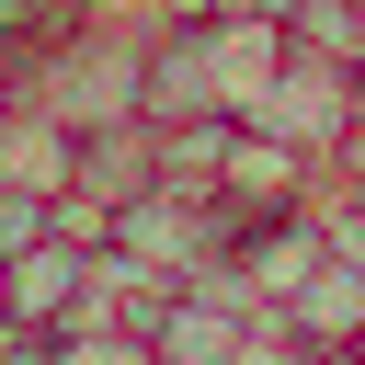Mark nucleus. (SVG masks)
Listing matches in <instances>:
<instances>
[{"label": "nucleus", "instance_id": "nucleus-1", "mask_svg": "<svg viewBox=\"0 0 365 365\" xmlns=\"http://www.w3.org/2000/svg\"><path fill=\"white\" fill-rule=\"evenodd\" d=\"M240 125H262V137H285L308 171H331V160L354 148V68H342V57H308V46L285 34V68L240 103Z\"/></svg>", "mask_w": 365, "mask_h": 365}, {"label": "nucleus", "instance_id": "nucleus-2", "mask_svg": "<svg viewBox=\"0 0 365 365\" xmlns=\"http://www.w3.org/2000/svg\"><path fill=\"white\" fill-rule=\"evenodd\" d=\"M103 251H114V262H137V274H160V285H182L194 262H217V251H228V217H217V205H194V194H125V205L103 217Z\"/></svg>", "mask_w": 365, "mask_h": 365}, {"label": "nucleus", "instance_id": "nucleus-3", "mask_svg": "<svg viewBox=\"0 0 365 365\" xmlns=\"http://www.w3.org/2000/svg\"><path fill=\"white\" fill-rule=\"evenodd\" d=\"M91 274H103V251H80V240H34V251H11L0 262V285H11V331H68L80 319V297H91Z\"/></svg>", "mask_w": 365, "mask_h": 365}, {"label": "nucleus", "instance_id": "nucleus-4", "mask_svg": "<svg viewBox=\"0 0 365 365\" xmlns=\"http://www.w3.org/2000/svg\"><path fill=\"white\" fill-rule=\"evenodd\" d=\"M274 319L297 331V354H342V342H365V262H331V251H319Z\"/></svg>", "mask_w": 365, "mask_h": 365}, {"label": "nucleus", "instance_id": "nucleus-5", "mask_svg": "<svg viewBox=\"0 0 365 365\" xmlns=\"http://www.w3.org/2000/svg\"><path fill=\"white\" fill-rule=\"evenodd\" d=\"M194 57H205L217 114H240V103L285 68V23H228V11H205V23H194Z\"/></svg>", "mask_w": 365, "mask_h": 365}, {"label": "nucleus", "instance_id": "nucleus-6", "mask_svg": "<svg viewBox=\"0 0 365 365\" xmlns=\"http://www.w3.org/2000/svg\"><path fill=\"white\" fill-rule=\"evenodd\" d=\"M46 365H148V342L114 319H68V331H46Z\"/></svg>", "mask_w": 365, "mask_h": 365}, {"label": "nucleus", "instance_id": "nucleus-7", "mask_svg": "<svg viewBox=\"0 0 365 365\" xmlns=\"http://www.w3.org/2000/svg\"><path fill=\"white\" fill-rule=\"evenodd\" d=\"M46 228H57V194H34V182H0V262H11V251H34Z\"/></svg>", "mask_w": 365, "mask_h": 365}, {"label": "nucleus", "instance_id": "nucleus-8", "mask_svg": "<svg viewBox=\"0 0 365 365\" xmlns=\"http://www.w3.org/2000/svg\"><path fill=\"white\" fill-rule=\"evenodd\" d=\"M23 57H34V46H23V34H0V103L23 91Z\"/></svg>", "mask_w": 365, "mask_h": 365}, {"label": "nucleus", "instance_id": "nucleus-9", "mask_svg": "<svg viewBox=\"0 0 365 365\" xmlns=\"http://www.w3.org/2000/svg\"><path fill=\"white\" fill-rule=\"evenodd\" d=\"M308 365H365V342H342V354H308Z\"/></svg>", "mask_w": 365, "mask_h": 365}, {"label": "nucleus", "instance_id": "nucleus-10", "mask_svg": "<svg viewBox=\"0 0 365 365\" xmlns=\"http://www.w3.org/2000/svg\"><path fill=\"white\" fill-rule=\"evenodd\" d=\"M354 148H365V68H354Z\"/></svg>", "mask_w": 365, "mask_h": 365}, {"label": "nucleus", "instance_id": "nucleus-11", "mask_svg": "<svg viewBox=\"0 0 365 365\" xmlns=\"http://www.w3.org/2000/svg\"><path fill=\"white\" fill-rule=\"evenodd\" d=\"M0 319H11V285H0Z\"/></svg>", "mask_w": 365, "mask_h": 365}]
</instances>
